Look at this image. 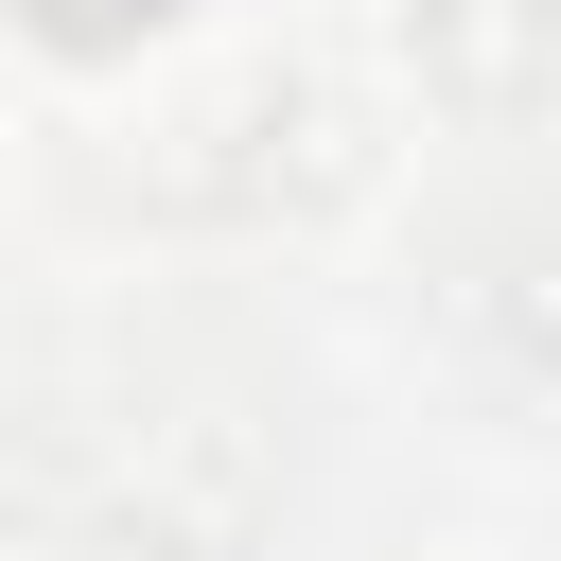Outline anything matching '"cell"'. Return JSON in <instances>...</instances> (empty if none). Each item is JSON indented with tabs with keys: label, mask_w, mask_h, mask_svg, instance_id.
Masks as SVG:
<instances>
[{
	"label": "cell",
	"mask_w": 561,
	"mask_h": 561,
	"mask_svg": "<svg viewBox=\"0 0 561 561\" xmlns=\"http://www.w3.org/2000/svg\"><path fill=\"white\" fill-rule=\"evenodd\" d=\"M53 18H70V35H105V18H158V0H53Z\"/></svg>",
	"instance_id": "1"
}]
</instances>
